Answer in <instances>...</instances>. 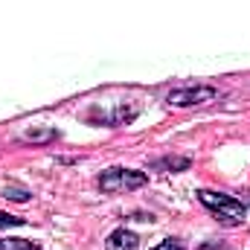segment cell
Listing matches in <instances>:
<instances>
[{
	"label": "cell",
	"mask_w": 250,
	"mask_h": 250,
	"mask_svg": "<svg viewBox=\"0 0 250 250\" xmlns=\"http://www.w3.org/2000/svg\"><path fill=\"white\" fill-rule=\"evenodd\" d=\"M198 201H201L212 215H218V221H221V224H227V227L242 224V221H245V215H248L245 204H242L239 198H233V195H224V192L201 189V192H198Z\"/></svg>",
	"instance_id": "cell-1"
},
{
	"label": "cell",
	"mask_w": 250,
	"mask_h": 250,
	"mask_svg": "<svg viewBox=\"0 0 250 250\" xmlns=\"http://www.w3.org/2000/svg\"><path fill=\"white\" fill-rule=\"evenodd\" d=\"M146 172H134V169H108L99 178L102 192H131V189L146 187Z\"/></svg>",
	"instance_id": "cell-2"
},
{
	"label": "cell",
	"mask_w": 250,
	"mask_h": 250,
	"mask_svg": "<svg viewBox=\"0 0 250 250\" xmlns=\"http://www.w3.org/2000/svg\"><path fill=\"white\" fill-rule=\"evenodd\" d=\"M218 99V90L209 87V84H198V87H178V90H169L166 93V102L175 105V108H192V105H207Z\"/></svg>",
	"instance_id": "cell-3"
},
{
	"label": "cell",
	"mask_w": 250,
	"mask_h": 250,
	"mask_svg": "<svg viewBox=\"0 0 250 250\" xmlns=\"http://www.w3.org/2000/svg\"><path fill=\"white\" fill-rule=\"evenodd\" d=\"M105 250H140V239H137V233L120 227V230H114V233L108 236Z\"/></svg>",
	"instance_id": "cell-4"
},
{
	"label": "cell",
	"mask_w": 250,
	"mask_h": 250,
	"mask_svg": "<svg viewBox=\"0 0 250 250\" xmlns=\"http://www.w3.org/2000/svg\"><path fill=\"white\" fill-rule=\"evenodd\" d=\"M154 169H163V172H184L189 169V160L187 157H163L154 163Z\"/></svg>",
	"instance_id": "cell-5"
},
{
	"label": "cell",
	"mask_w": 250,
	"mask_h": 250,
	"mask_svg": "<svg viewBox=\"0 0 250 250\" xmlns=\"http://www.w3.org/2000/svg\"><path fill=\"white\" fill-rule=\"evenodd\" d=\"M0 250H41L26 239H0Z\"/></svg>",
	"instance_id": "cell-6"
},
{
	"label": "cell",
	"mask_w": 250,
	"mask_h": 250,
	"mask_svg": "<svg viewBox=\"0 0 250 250\" xmlns=\"http://www.w3.org/2000/svg\"><path fill=\"white\" fill-rule=\"evenodd\" d=\"M29 195L32 192H26L21 187H3V198H12V201H29Z\"/></svg>",
	"instance_id": "cell-7"
},
{
	"label": "cell",
	"mask_w": 250,
	"mask_h": 250,
	"mask_svg": "<svg viewBox=\"0 0 250 250\" xmlns=\"http://www.w3.org/2000/svg\"><path fill=\"white\" fill-rule=\"evenodd\" d=\"M21 224H23V218H15L9 212H0V230L3 227H21Z\"/></svg>",
	"instance_id": "cell-8"
},
{
	"label": "cell",
	"mask_w": 250,
	"mask_h": 250,
	"mask_svg": "<svg viewBox=\"0 0 250 250\" xmlns=\"http://www.w3.org/2000/svg\"><path fill=\"white\" fill-rule=\"evenodd\" d=\"M151 250H187L181 242H175V239H166V242H160L157 248H151Z\"/></svg>",
	"instance_id": "cell-9"
}]
</instances>
